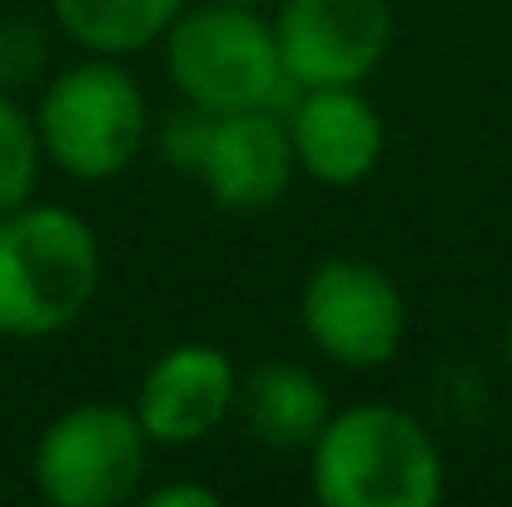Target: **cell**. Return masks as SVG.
Listing matches in <instances>:
<instances>
[{
    "label": "cell",
    "instance_id": "e0dca14e",
    "mask_svg": "<svg viewBox=\"0 0 512 507\" xmlns=\"http://www.w3.org/2000/svg\"><path fill=\"white\" fill-rule=\"evenodd\" d=\"M224 5H239V10H274L279 0H224Z\"/></svg>",
    "mask_w": 512,
    "mask_h": 507
},
{
    "label": "cell",
    "instance_id": "8fae6325",
    "mask_svg": "<svg viewBox=\"0 0 512 507\" xmlns=\"http://www.w3.org/2000/svg\"><path fill=\"white\" fill-rule=\"evenodd\" d=\"M234 413L259 448L309 453V443L319 438V428L329 423L334 408H329V388L319 373H309L304 363L274 358V363H259L239 378Z\"/></svg>",
    "mask_w": 512,
    "mask_h": 507
},
{
    "label": "cell",
    "instance_id": "8992f818",
    "mask_svg": "<svg viewBox=\"0 0 512 507\" xmlns=\"http://www.w3.org/2000/svg\"><path fill=\"white\" fill-rule=\"evenodd\" d=\"M299 329L339 368L368 373L398 358L408 334V304L393 274L358 254H329L299 289Z\"/></svg>",
    "mask_w": 512,
    "mask_h": 507
},
{
    "label": "cell",
    "instance_id": "ac0fdd59",
    "mask_svg": "<svg viewBox=\"0 0 512 507\" xmlns=\"http://www.w3.org/2000/svg\"><path fill=\"white\" fill-rule=\"evenodd\" d=\"M503 358H508V373H512V309H508V324H503Z\"/></svg>",
    "mask_w": 512,
    "mask_h": 507
},
{
    "label": "cell",
    "instance_id": "52a82bcc",
    "mask_svg": "<svg viewBox=\"0 0 512 507\" xmlns=\"http://www.w3.org/2000/svg\"><path fill=\"white\" fill-rule=\"evenodd\" d=\"M269 25L294 90L363 85L393 50L388 0H279Z\"/></svg>",
    "mask_w": 512,
    "mask_h": 507
},
{
    "label": "cell",
    "instance_id": "5bb4252c",
    "mask_svg": "<svg viewBox=\"0 0 512 507\" xmlns=\"http://www.w3.org/2000/svg\"><path fill=\"white\" fill-rule=\"evenodd\" d=\"M45 25L30 15H5L0 20V90L20 95L25 85H35L45 75Z\"/></svg>",
    "mask_w": 512,
    "mask_h": 507
},
{
    "label": "cell",
    "instance_id": "9a60e30c",
    "mask_svg": "<svg viewBox=\"0 0 512 507\" xmlns=\"http://www.w3.org/2000/svg\"><path fill=\"white\" fill-rule=\"evenodd\" d=\"M204 130H209V115H204V110H194V105L174 110L170 120L155 130V140H160V155H165L174 169L194 174V160H199V150H204Z\"/></svg>",
    "mask_w": 512,
    "mask_h": 507
},
{
    "label": "cell",
    "instance_id": "277c9868",
    "mask_svg": "<svg viewBox=\"0 0 512 507\" xmlns=\"http://www.w3.org/2000/svg\"><path fill=\"white\" fill-rule=\"evenodd\" d=\"M160 45H165L174 95L204 115L274 110L284 90H294L264 10H239L224 0H189Z\"/></svg>",
    "mask_w": 512,
    "mask_h": 507
},
{
    "label": "cell",
    "instance_id": "3957f363",
    "mask_svg": "<svg viewBox=\"0 0 512 507\" xmlns=\"http://www.w3.org/2000/svg\"><path fill=\"white\" fill-rule=\"evenodd\" d=\"M35 135L45 165L80 184L115 179L135 165L155 135L150 95L115 55H85L60 65L35 95Z\"/></svg>",
    "mask_w": 512,
    "mask_h": 507
},
{
    "label": "cell",
    "instance_id": "4fadbf2b",
    "mask_svg": "<svg viewBox=\"0 0 512 507\" xmlns=\"http://www.w3.org/2000/svg\"><path fill=\"white\" fill-rule=\"evenodd\" d=\"M40 169H45V150L35 135V115L10 90H0V214L35 199Z\"/></svg>",
    "mask_w": 512,
    "mask_h": 507
},
{
    "label": "cell",
    "instance_id": "9c48e42d",
    "mask_svg": "<svg viewBox=\"0 0 512 507\" xmlns=\"http://www.w3.org/2000/svg\"><path fill=\"white\" fill-rule=\"evenodd\" d=\"M294 150L284 115L274 110H234L209 115L204 150L194 160V179L204 194L229 214H264L274 209L294 184Z\"/></svg>",
    "mask_w": 512,
    "mask_h": 507
},
{
    "label": "cell",
    "instance_id": "2e32d148",
    "mask_svg": "<svg viewBox=\"0 0 512 507\" xmlns=\"http://www.w3.org/2000/svg\"><path fill=\"white\" fill-rule=\"evenodd\" d=\"M150 507H219V493L204 488V483H160V488H145L140 493Z\"/></svg>",
    "mask_w": 512,
    "mask_h": 507
},
{
    "label": "cell",
    "instance_id": "30bf717a",
    "mask_svg": "<svg viewBox=\"0 0 512 507\" xmlns=\"http://www.w3.org/2000/svg\"><path fill=\"white\" fill-rule=\"evenodd\" d=\"M289 150H294V169L309 174L324 189H353L363 184L388 145L383 115L378 105L363 95V85H314L299 90L289 115Z\"/></svg>",
    "mask_w": 512,
    "mask_h": 507
},
{
    "label": "cell",
    "instance_id": "6da1fadb",
    "mask_svg": "<svg viewBox=\"0 0 512 507\" xmlns=\"http://www.w3.org/2000/svg\"><path fill=\"white\" fill-rule=\"evenodd\" d=\"M309 488L324 507H438L448 468L438 438L398 403H348L309 443Z\"/></svg>",
    "mask_w": 512,
    "mask_h": 507
},
{
    "label": "cell",
    "instance_id": "7c38bea8",
    "mask_svg": "<svg viewBox=\"0 0 512 507\" xmlns=\"http://www.w3.org/2000/svg\"><path fill=\"white\" fill-rule=\"evenodd\" d=\"M184 5L189 0H50V20L85 55L130 60L165 40Z\"/></svg>",
    "mask_w": 512,
    "mask_h": 507
},
{
    "label": "cell",
    "instance_id": "7a4b0ae2",
    "mask_svg": "<svg viewBox=\"0 0 512 507\" xmlns=\"http://www.w3.org/2000/svg\"><path fill=\"white\" fill-rule=\"evenodd\" d=\"M105 254L85 214L20 204L0 214V338H55L100 294Z\"/></svg>",
    "mask_w": 512,
    "mask_h": 507
},
{
    "label": "cell",
    "instance_id": "ba28073f",
    "mask_svg": "<svg viewBox=\"0 0 512 507\" xmlns=\"http://www.w3.org/2000/svg\"><path fill=\"white\" fill-rule=\"evenodd\" d=\"M239 403V368L219 343H170L135 388V418L150 448H194L229 423Z\"/></svg>",
    "mask_w": 512,
    "mask_h": 507
},
{
    "label": "cell",
    "instance_id": "5b68a950",
    "mask_svg": "<svg viewBox=\"0 0 512 507\" xmlns=\"http://www.w3.org/2000/svg\"><path fill=\"white\" fill-rule=\"evenodd\" d=\"M150 438L125 403H75L55 413L30 453L35 493L50 507H120L145 493Z\"/></svg>",
    "mask_w": 512,
    "mask_h": 507
}]
</instances>
